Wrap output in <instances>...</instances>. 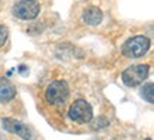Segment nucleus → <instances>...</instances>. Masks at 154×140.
<instances>
[{"label": "nucleus", "instance_id": "nucleus-1", "mask_svg": "<svg viewBox=\"0 0 154 140\" xmlns=\"http://www.w3.org/2000/svg\"><path fill=\"white\" fill-rule=\"evenodd\" d=\"M69 98V86L65 81H54L45 89V101L52 106H61Z\"/></svg>", "mask_w": 154, "mask_h": 140}, {"label": "nucleus", "instance_id": "nucleus-2", "mask_svg": "<svg viewBox=\"0 0 154 140\" xmlns=\"http://www.w3.org/2000/svg\"><path fill=\"white\" fill-rule=\"evenodd\" d=\"M68 116L72 122L78 123V125H85V123H89L94 117V110H92V106L89 105L86 101L84 99H76L69 107V112H68Z\"/></svg>", "mask_w": 154, "mask_h": 140}, {"label": "nucleus", "instance_id": "nucleus-3", "mask_svg": "<svg viewBox=\"0 0 154 140\" xmlns=\"http://www.w3.org/2000/svg\"><path fill=\"white\" fill-rule=\"evenodd\" d=\"M150 48V40L143 36H136V37L127 40L123 47H122V52L123 55L130 57V58H139V57L144 55Z\"/></svg>", "mask_w": 154, "mask_h": 140}, {"label": "nucleus", "instance_id": "nucleus-4", "mask_svg": "<svg viewBox=\"0 0 154 140\" xmlns=\"http://www.w3.org/2000/svg\"><path fill=\"white\" fill-rule=\"evenodd\" d=\"M149 71H150V68L146 64H139V65L129 67L127 70L123 71L122 81H123V84L126 85V86H139L149 76Z\"/></svg>", "mask_w": 154, "mask_h": 140}, {"label": "nucleus", "instance_id": "nucleus-5", "mask_svg": "<svg viewBox=\"0 0 154 140\" xmlns=\"http://www.w3.org/2000/svg\"><path fill=\"white\" fill-rule=\"evenodd\" d=\"M40 13L37 0H20L13 7V14L20 20H34Z\"/></svg>", "mask_w": 154, "mask_h": 140}, {"label": "nucleus", "instance_id": "nucleus-6", "mask_svg": "<svg viewBox=\"0 0 154 140\" xmlns=\"http://www.w3.org/2000/svg\"><path fill=\"white\" fill-rule=\"evenodd\" d=\"M3 127H5L6 132H10V133H13V135L20 136V137L24 140H30L31 136H33L30 127L26 126L23 122L17 120V119H10V117L3 119Z\"/></svg>", "mask_w": 154, "mask_h": 140}, {"label": "nucleus", "instance_id": "nucleus-7", "mask_svg": "<svg viewBox=\"0 0 154 140\" xmlns=\"http://www.w3.org/2000/svg\"><path fill=\"white\" fill-rule=\"evenodd\" d=\"M16 98V88L14 85L6 78H0V102L7 103Z\"/></svg>", "mask_w": 154, "mask_h": 140}, {"label": "nucleus", "instance_id": "nucleus-8", "mask_svg": "<svg viewBox=\"0 0 154 140\" xmlns=\"http://www.w3.org/2000/svg\"><path fill=\"white\" fill-rule=\"evenodd\" d=\"M102 19H103V14H102V11H100V9L95 7V6L88 7V9L82 13L84 23L89 24V26H98V24L102 21Z\"/></svg>", "mask_w": 154, "mask_h": 140}, {"label": "nucleus", "instance_id": "nucleus-9", "mask_svg": "<svg viewBox=\"0 0 154 140\" xmlns=\"http://www.w3.org/2000/svg\"><path fill=\"white\" fill-rule=\"evenodd\" d=\"M141 98L147 101L150 103H154V82H150V84H146L143 88H141Z\"/></svg>", "mask_w": 154, "mask_h": 140}, {"label": "nucleus", "instance_id": "nucleus-10", "mask_svg": "<svg viewBox=\"0 0 154 140\" xmlns=\"http://www.w3.org/2000/svg\"><path fill=\"white\" fill-rule=\"evenodd\" d=\"M7 37H9V31H7V28H6L5 26H0V48L5 45Z\"/></svg>", "mask_w": 154, "mask_h": 140}, {"label": "nucleus", "instance_id": "nucleus-11", "mask_svg": "<svg viewBox=\"0 0 154 140\" xmlns=\"http://www.w3.org/2000/svg\"><path fill=\"white\" fill-rule=\"evenodd\" d=\"M144 140H151V139H144Z\"/></svg>", "mask_w": 154, "mask_h": 140}]
</instances>
